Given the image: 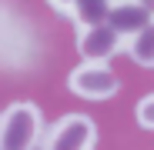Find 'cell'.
Here are the masks:
<instances>
[{
    "instance_id": "6da1fadb",
    "label": "cell",
    "mask_w": 154,
    "mask_h": 150,
    "mask_svg": "<svg viewBox=\"0 0 154 150\" xmlns=\"http://www.w3.org/2000/svg\"><path fill=\"white\" fill-rule=\"evenodd\" d=\"M44 134V117L37 104L20 100L0 113V150H37Z\"/></svg>"
},
{
    "instance_id": "7a4b0ae2",
    "label": "cell",
    "mask_w": 154,
    "mask_h": 150,
    "mask_svg": "<svg viewBox=\"0 0 154 150\" xmlns=\"http://www.w3.org/2000/svg\"><path fill=\"white\" fill-rule=\"evenodd\" d=\"M97 147V123L87 113H64L50 123L44 137V150H94Z\"/></svg>"
},
{
    "instance_id": "3957f363",
    "label": "cell",
    "mask_w": 154,
    "mask_h": 150,
    "mask_svg": "<svg viewBox=\"0 0 154 150\" xmlns=\"http://www.w3.org/2000/svg\"><path fill=\"white\" fill-rule=\"evenodd\" d=\"M67 87H70V93L84 97V100H111L121 90V80L107 67V60H84L81 67L70 70Z\"/></svg>"
},
{
    "instance_id": "277c9868",
    "label": "cell",
    "mask_w": 154,
    "mask_h": 150,
    "mask_svg": "<svg viewBox=\"0 0 154 150\" xmlns=\"http://www.w3.org/2000/svg\"><path fill=\"white\" fill-rule=\"evenodd\" d=\"M124 50V37L111 23H94V27H77V54L84 60H111Z\"/></svg>"
},
{
    "instance_id": "5b68a950",
    "label": "cell",
    "mask_w": 154,
    "mask_h": 150,
    "mask_svg": "<svg viewBox=\"0 0 154 150\" xmlns=\"http://www.w3.org/2000/svg\"><path fill=\"white\" fill-rule=\"evenodd\" d=\"M57 13L70 17L77 27H94V23H107L114 0H47Z\"/></svg>"
},
{
    "instance_id": "8992f818",
    "label": "cell",
    "mask_w": 154,
    "mask_h": 150,
    "mask_svg": "<svg viewBox=\"0 0 154 150\" xmlns=\"http://www.w3.org/2000/svg\"><path fill=\"white\" fill-rule=\"evenodd\" d=\"M124 50H127V57H131L137 67L154 70V17L144 20L141 27L124 40Z\"/></svg>"
},
{
    "instance_id": "52a82bcc",
    "label": "cell",
    "mask_w": 154,
    "mask_h": 150,
    "mask_svg": "<svg viewBox=\"0 0 154 150\" xmlns=\"http://www.w3.org/2000/svg\"><path fill=\"white\" fill-rule=\"evenodd\" d=\"M144 20H151V13H147L141 4H134V0H114V10H111V17H107V23H111L124 40L131 37Z\"/></svg>"
},
{
    "instance_id": "ba28073f",
    "label": "cell",
    "mask_w": 154,
    "mask_h": 150,
    "mask_svg": "<svg viewBox=\"0 0 154 150\" xmlns=\"http://www.w3.org/2000/svg\"><path fill=\"white\" fill-rule=\"evenodd\" d=\"M134 113H137V123H141L144 130H154V93H147V97L141 100Z\"/></svg>"
},
{
    "instance_id": "9c48e42d",
    "label": "cell",
    "mask_w": 154,
    "mask_h": 150,
    "mask_svg": "<svg viewBox=\"0 0 154 150\" xmlns=\"http://www.w3.org/2000/svg\"><path fill=\"white\" fill-rule=\"evenodd\" d=\"M134 4H141V7H144V10L154 17V0H134Z\"/></svg>"
}]
</instances>
